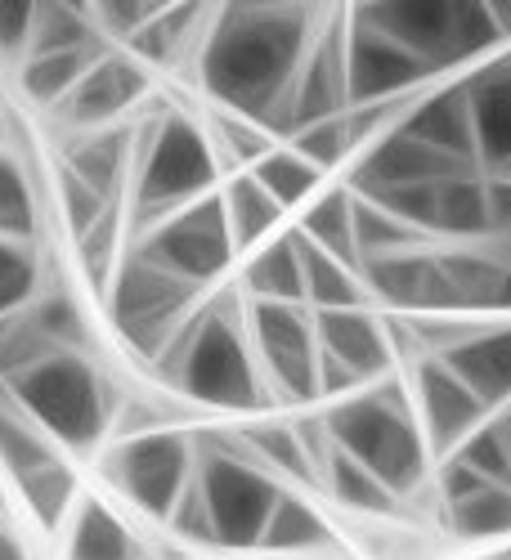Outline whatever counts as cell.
Instances as JSON below:
<instances>
[{"label": "cell", "instance_id": "30", "mask_svg": "<svg viewBox=\"0 0 511 560\" xmlns=\"http://www.w3.org/2000/svg\"><path fill=\"white\" fill-rule=\"evenodd\" d=\"M19 498L36 516L40 529H63L72 521V506L81 498V485L72 476V466L63 457H55V462H45L40 471H32L27 480H19Z\"/></svg>", "mask_w": 511, "mask_h": 560}, {"label": "cell", "instance_id": "31", "mask_svg": "<svg viewBox=\"0 0 511 560\" xmlns=\"http://www.w3.org/2000/svg\"><path fill=\"white\" fill-rule=\"evenodd\" d=\"M318 485H328V493L350 506V511H368V516H391V511L399 506V498L368 471V466H359L355 457H346L337 444L328 453V462H323V480Z\"/></svg>", "mask_w": 511, "mask_h": 560}, {"label": "cell", "instance_id": "21", "mask_svg": "<svg viewBox=\"0 0 511 560\" xmlns=\"http://www.w3.org/2000/svg\"><path fill=\"white\" fill-rule=\"evenodd\" d=\"M63 171L90 184L108 202L121 198L126 179L135 175V126H108V130H85L72 135L63 149Z\"/></svg>", "mask_w": 511, "mask_h": 560}, {"label": "cell", "instance_id": "29", "mask_svg": "<svg viewBox=\"0 0 511 560\" xmlns=\"http://www.w3.org/2000/svg\"><path fill=\"white\" fill-rule=\"evenodd\" d=\"M239 444L265 466V471L278 480V476H292L301 485H318V466L314 457L305 453L301 444V431L288 427V422H256L239 435Z\"/></svg>", "mask_w": 511, "mask_h": 560}, {"label": "cell", "instance_id": "27", "mask_svg": "<svg viewBox=\"0 0 511 560\" xmlns=\"http://www.w3.org/2000/svg\"><path fill=\"white\" fill-rule=\"evenodd\" d=\"M297 233H301L310 247H318V252L337 256L341 265L359 269V247H355V194H350V189H328V194H318L314 202H305Z\"/></svg>", "mask_w": 511, "mask_h": 560}, {"label": "cell", "instance_id": "6", "mask_svg": "<svg viewBox=\"0 0 511 560\" xmlns=\"http://www.w3.org/2000/svg\"><path fill=\"white\" fill-rule=\"evenodd\" d=\"M194 448H198L194 485L207 502L216 547L256 551L260 534H265V525H269L274 506H278V498H283L288 485L274 480L239 440L202 435V440H194Z\"/></svg>", "mask_w": 511, "mask_h": 560}, {"label": "cell", "instance_id": "28", "mask_svg": "<svg viewBox=\"0 0 511 560\" xmlns=\"http://www.w3.org/2000/svg\"><path fill=\"white\" fill-rule=\"evenodd\" d=\"M301 269H305V310L318 314V310H355V305H368V292H363V278L359 269L341 265L337 256L310 247L301 233Z\"/></svg>", "mask_w": 511, "mask_h": 560}, {"label": "cell", "instance_id": "17", "mask_svg": "<svg viewBox=\"0 0 511 560\" xmlns=\"http://www.w3.org/2000/svg\"><path fill=\"white\" fill-rule=\"evenodd\" d=\"M440 511L457 538H511V489L480 480L457 457L440 466Z\"/></svg>", "mask_w": 511, "mask_h": 560}, {"label": "cell", "instance_id": "15", "mask_svg": "<svg viewBox=\"0 0 511 560\" xmlns=\"http://www.w3.org/2000/svg\"><path fill=\"white\" fill-rule=\"evenodd\" d=\"M144 95H149V68L126 50H108V55H100L95 63H90V72L77 81V90L55 113L68 126V135L108 130L126 113H135V104Z\"/></svg>", "mask_w": 511, "mask_h": 560}, {"label": "cell", "instance_id": "39", "mask_svg": "<svg viewBox=\"0 0 511 560\" xmlns=\"http://www.w3.org/2000/svg\"><path fill=\"white\" fill-rule=\"evenodd\" d=\"M0 560H27V551H23L19 534H10V525H5V521H0Z\"/></svg>", "mask_w": 511, "mask_h": 560}, {"label": "cell", "instance_id": "36", "mask_svg": "<svg viewBox=\"0 0 511 560\" xmlns=\"http://www.w3.org/2000/svg\"><path fill=\"white\" fill-rule=\"evenodd\" d=\"M288 149H297L310 166H318L323 175H328L333 166L359 158V144H355V130H350V117H333V121H318V126H305L288 139Z\"/></svg>", "mask_w": 511, "mask_h": 560}, {"label": "cell", "instance_id": "33", "mask_svg": "<svg viewBox=\"0 0 511 560\" xmlns=\"http://www.w3.org/2000/svg\"><path fill=\"white\" fill-rule=\"evenodd\" d=\"M355 247H359V265H363V260H378V256L427 247V238L413 233L404 220H395L391 211H382L378 202L355 198Z\"/></svg>", "mask_w": 511, "mask_h": 560}, {"label": "cell", "instance_id": "5", "mask_svg": "<svg viewBox=\"0 0 511 560\" xmlns=\"http://www.w3.org/2000/svg\"><path fill=\"white\" fill-rule=\"evenodd\" d=\"M14 404L59 448H95L113 427V386L81 350H55L10 382Z\"/></svg>", "mask_w": 511, "mask_h": 560}, {"label": "cell", "instance_id": "18", "mask_svg": "<svg viewBox=\"0 0 511 560\" xmlns=\"http://www.w3.org/2000/svg\"><path fill=\"white\" fill-rule=\"evenodd\" d=\"M399 130L413 135L417 144L435 149L440 158H453V162H462V166H476V171H480V158H476V126H472V100H467V85H462V81L422 90V95L408 104Z\"/></svg>", "mask_w": 511, "mask_h": 560}, {"label": "cell", "instance_id": "3", "mask_svg": "<svg viewBox=\"0 0 511 560\" xmlns=\"http://www.w3.org/2000/svg\"><path fill=\"white\" fill-rule=\"evenodd\" d=\"M323 427H328V440L346 457L368 466L395 498H408L427 485L431 448L422 440V427H417L404 377H386L378 386L333 404L323 412Z\"/></svg>", "mask_w": 511, "mask_h": 560}, {"label": "cell", "instance_id": "41", "mask_svg": "<svg viewBox=\"0 0 511 560\" xmlns=\"http://www.w3.org/2000/svg\"><path fill=\"white\" fill-rule=\"evenodd\" d=\"M485 247H493L498 256H507V260H511V238H507V243H485Z\"/></svg>", "mask_w": 511, "mask_h": 560}, {"label": "cell", "instance_id": "9", "mask_svg": "<svg viewBox=\"0 0 511 560\" xmlns=\"http://www.w3.org/2000/svg\"><path fill=\"white\" fill-rule=\"evenodd\" d=\"M135 256H144L149 265L166 269L171 278L189 288H207L234 265L239 247L229 238V220H224V202L220 189L211 198H198L189 207H179L171 215H162L158 224H149L139 238L130 243Z\"/></svg>", "mask_w": 511, "mask_h": 560}, {"label": "cell", "instance_id": "16", "mask_svg": "<svg viewBox=\"0 0 511 560\" xmlns=\"http://www.w3.org/2000/svg\"><path fill=\"white\" fill-rule=\"evenodd\" d=\"M314 341H318V354L323 359L350 368L363 386L386 382L391 368H395L386 318L373 314L368 305H355V310H318L314 314Z\"/></svg>", "mask_w": 511, "mask_h": 560}, {"label": "cell", "instance_id": "42", "mask_svg": "<svg viewBox=\"0 0 511 560\" xmlns=\"http://www.w3.org/2000/svg\"><path fill=\"white\" fill-rule=\"evenodd\" d=\"M493 560H511V547H502V551H498V556H493Z\"/></svg>", "mask_w": 511, "mask_h": 560}, {"label": "cell", "instance_id": "12", "mask_svg": "<svg viewBox=\"0 0 511 560\" xmlns=\"http://www.w3.org/2000/svg\"><path fill=\"white\" fill-rule=\"evenodd\" d=\"M404 382H408V395H413V412H417V427H422V440H427L431 457H440V462L453 457L489 422V408L435 354L413 359Z\"/></svg>", "mask_w": 511, "mask_h": 560}, {"label": "cell", "instance_id": "23", "mask_svg": "<svg viewBox=\"0 0 511 560\" xmlns=\"http://www.w3.org/2000/svg\"><path fill=\"white\" fill-rule=\"evenodd\" d=\"M220 202H224V220H229V238H234L239 252H256L269 238H278V224H283V207H278L265 184L252 171H234L220 179Z\"/></svg>", "mask_w": 511, "mask_h": 560}, {"label": "cell", "instance_id": "35", "mask_svg": "<svg viewBox=\"0 0 511 560\" xmlns=\"http://www.w3.org/2000/svg\"><path fill=\"white\" fill-rule=\"evenodd\" d=\"M40 288V260L32 243L0 238V318L23 314Z\"/></svg>", "mask_w": 511, "mask_h": 560}, {"label": "cell", "instance_id": "34", "mask_svg": "<svg viewBox=\"0 0 511 560\" xmlns=\"http://www.w3.org/2000/svg\"><path fill=\"white\" fill-rule=\"evenodd\" d=\"M0 238L36 243V194L14 153H0Z\"/></svg>", "mask_w": 511, "mask_h": 560}, {"label": "cell", "instance_id": "32", "mask_svg": "<svg viewBox=\"0 0 511 560\" xmlns=\"http://www.w3.org/2000/svg\"><path fill=\"white\" fill-rule=\"evenodd\" d=\"M252 175L265 184V194H269L278 207H283V211L314 202V189L323 184V171L310 166V162H305L297 149H288V144H274V149L252 166Z\"/></svg>", "mask_w": 511, "mask_h": 560}, {"label": "cell", "instance_id": "20", "mask_svg": "<svg viewBox=\"0 0 511 560\" xmlns=\"http://www.w3.org/2000/svg\"><path fill=\"white\" fill-rule=\"evenodd\" d=\"M435 359H444L489 412L511 404V318H480L453 350Z\"/></svg>", "mask_w": 511, "mask_h": 560}, {"label": "cell", "instance_id": "37", "mask_svg": "<svg viewBox=\"0 0 511 560\" xmlns=\"http://www.w3.org/2000/svg\"><path fill=\"white\" fill-rule=\"evenodd\" d=\"M59 211H63V224H68V233L81 243L85 233H95L113 211H117V202H108L104 194H95L90 184H81L77 175H59Z\"/></svg>", "mask_w": 511, "mask_h": 560}, {"label": "cell", "instance_id": "11", "mask_svg": "<svg viewBox=\"0 0 511 560\" xmlns=\"http://www.w3.org/2000/svg\"><path fill=\"white\" fill-rule=\"evenodd\" d=\"M247 341L260 363V377L269 395H283L288 404L318 399V341H314V314L305 305H278V301H247L243 305Z\"/></svg>", "mask_w": 511, "mask_h": 560}, {"label": "cell", "instance_id": "40", "mask_svg": "<svg viewBox=\"0 0 511 560\" xmlns=\"http://www.w3.org/2000/svg\"><path fill=\"white\" fill-rule=\"evenodd\" d=\"M489 19H493L498 36L511 40V0H493V5H489Z\"/></svg>", "mask_w": 511, "mask_h": 560}, {"label": "cell", "instance_id": "25", "mask_svg": "<svg viewBox=\"0 0 511 560\" xmlns=\"http://www.w3.org/2000/svg\"><path fill=\"white\" fill-rule=\"evenodd\" d=\"M113 45H81V50H55V55H27L19 63V85L23 95L40 108H59L77 81L90 72V63H95L100 55H108Z\"/></svg>", "mask_w": 511, "mask_h": 560}, {"label": "cell", "instance_id": "26", "mask_svg": "<svg viewBox=\"0 0 511 560\" xmlns=\"http://www.w3.org/2000/svg\"><path fill=\"white\" fill-rule=\"evenodd\" d=\"M323 547H333V525L323 521V511H314L310 498H301L297 489H283L256 551L301 556V551H323Z\"/></svg>", "mask_w": 511, "mask_h": 560}, {"label": "cell", "instance_id": "14", "mask_svg": "<svg viewBox=\"0 0 511 560\" xmlns=\"http://www.w3.org/2000/svg\"><path fill=\"white\" fill-rule=\"evenodd\" d=\"M363 292L373 296L386 314H404V318H422V314H453V296L444 283V265H440V247H413V252H395V256H378L359 265Z\"/></svg>", "mask_w": 511, "mask_h": 560}, {"label": "cell", "instance_id": "7", "mask_svg": "<svg viewBox=\"0 0 511 560\" xmlns=\"http://www.w3.org/2000/svg\"><path fill=\"white\" fill-rule=\"evenodd\" d=\"M359 14L399 40L413 59H422L435 77L462 63H485L502 45L489 5L476 0H391V5H359Z\"/></svg>", "mask_w": 511, "mask_h": 560}, {"label": "cell", "instance_id": "19", "mask_svg": "<svg viewBox=\"0 0 511 560\" xmlns=\"http://www.w3.org/2000/svg\"><path fill=\"white\" fill-rule=\"evenodd\" d=\"M472 100L476 158L485 175L511 171V55L485 59L476 72L462 77Z\"/></svg>", "mask_w": 511, "mask_h": 560}, {"label": "cell", "instance_id": "2", "mask_svg": "<svg viewBox=\"0 0 511 560\" xmlns=\"http://www.w3.org/2000/svg\"><path fill=\"white\" fill-rule=\"evenodd\" d=\"M158 372L171 390L207 408L252 412L269 399L260 363L247 341L243 310H234L229 301L194 310L189 323L175 332V341L162 350Z\"/></svg>", "mask_w": 511, "mask_h": 560}, {"label": "cell", "instance_id": "38", "mask_svg": "<svg viewBox=\"0 0 511 560\" xmlns=\"http://www.w3.org/2000/svg\"><path fill=\"white\" fill-rule=\"evenodd\" d=\"M36 27V5L27 0H0V63H23Z\"/></svg>", "mask_w": 511, "mask_h": 560}, {"label": "cell", "instance_id": "24", "mask_svg": "<svg viewBox=\"0 0 511 560\" xmlns=\"http://www.w3.org/2000/svg\"><path fill=\"white\" fill-rule=\"evenodd\" d=\"M247 301H278V305H305V269H301V243L297 229H283L278 238L252 252L243 269Z\"/></svg>", "mask_w": 511, "mask_h": 560}, {"label": "cell", "instance_id": "13", "mask_svg": "<svg viewBox=\"0 0 511 560\" xmlns=\"http://www.w3.org/2000/svg\"><path fill=\"white\" fill-rule=\"evenodd\" d=\"M346 72H350V108L413 100L435 77L422 59H413L399 40L378 32L359 10H346Z\"/></svg>", "mask_w": 511, "mask_h": 560}, {"label": "cell", "instance_id": "4", "mask_svg": "<svg viewBox=\"0 0 511 560\" xmlns=\"http://www.w3.org/2000/svg\"><path fill=\"white\" fill-rule=\"evenodd\" d=\"M224 179L211 135L189 113L162 108L135 126V175H130V238H139L162 215L211 198Z\"/></svg>", "mask_w": 511, "mask_h": 560}, {"label": "cell", "instance_id": "1", "mask_svg": "<svg viewBox=\"0 0 511 560\" xmlns=\"http://www.w3.org/2000/svg\"><path fill=\"white\" fill-rule=\"evenodd\" d=\"M318 10L305 5H224L211 10L202 50L194 59L202 90L220 113L274 130L288 90L318 32Z\"/></svg>", "mask_w": 511, "mask_h": 560}, {"label": "cell", "instance_id": "10", "mask_svg": "<svg viewBox=\"0 0 511 560\" xmlns=\"http://www.w3.org/2000/svg\"><path fill=\"white\" fill-rule=\"evenodd\" d=\"M194 435L179 431H139L126 435L108 457H104V476L113 485V493L135 506L139 516L149 521H171V511L179 502V493L194 480Z\"/></svg>", "mask_w": 511, "mask_h": 560}, {"label": "cell", "instance_id": "22", "mask_svg": "<svg viewBox=\"0 0 511 560\" xmlns=\"http://www.w3.org/2000/svg\"><path fill=\"white\" fill-rule=\"evenodd\" d=\"M68 560H153V551L135 538L126 516H117V506L81 493L68 521Z\"/></svg>", "mask_w": 511, "mask_h": 560}, {"label": "cell", "instance_id": "8", "mask_svg": "<svg viewBox=\"0 0 511 560\" xmlns=\"http://www.w3.org/2000/svg\"><path fill=\"white\" fill-rule=\"evenodd\" d=\"M194 301H198V288L179 283V278H171L166 269L149 265L135 252L121 256L108 283V314L117 337L149 363H158L162 350L175 341V332L189 323Z\"/></svg>", "mask_w": 511, "mask_h": 560}]
</instances>
